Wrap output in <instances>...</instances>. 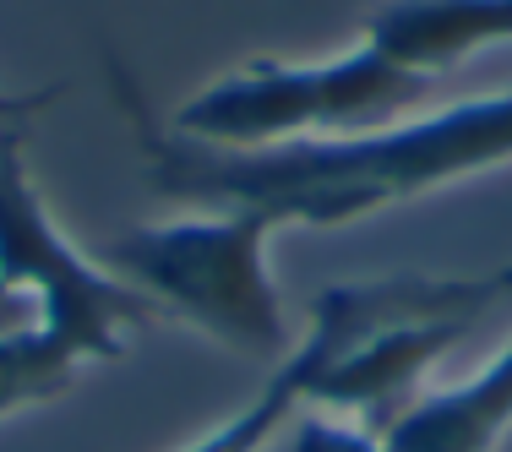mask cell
Instances as JSON below:
<instances>
[{
  "label": "cell",
  "mask_w": 512,
  "mask_h": 452,
  "mask_svg": "<svg viewBox=\"0 0 512 452\" xmlns=\"http://www.w3.org/2000/svg\"><path fill=\"white\" fill-rule=\"evenodd\" d=\"M273 235L278 224L256 207H202L164 224L120 229L104 246V267L213 344L251 360H284L295 333L273 284Z\"/></svg>",
  "instance_id": "2"
},
{
  "label": "cell",
  "mask_w": 512,
  "mask_h": 452,
  "mask_svg": "<svg viewBox=\"0 0 512 452\" xmlns=\"http://www.w3.org/2000/svg\"><path fill=\"white\" fill-rule=\"evenodd\" d=\"M431 82L360 39L327 60H246L158 115L169 131L207 148H278L393 126L431 99Z\"/></svg>",
  "instance_id": "3"
},
{
  "label": "cell",
  "mask_w": 512,
  "mask_h": 452,
  "mask_svg": "<svg viewBox=\"0 0 512 452\" xmlns=\"http://www.w3.org/2000/svg\"><path fill=\"white\" fill-rule=\"evenodd\" d=\"M365 39L425 77H442L458 60L512 44V0H382Z\"/></svg>",
  "instance_id": "7"
},
{
  "label": "cell",
  "mask_w": 512,
  "mask_h": 452,
  "mask_svg": "<svg viewBox=\"0 0 512 452\" xmlns=\"http://www.w3.org/2000/svg\"><path fill=\"white\" fill-rule=\"evenodd\" d=\"M485 278H491L496 300H502V295H512V262H507V267H496V273H485Z\"/></svg>",
  "instance_id": "12"
},
{
  "label": "cell",
  "mask_w": 512,
  "mask_h": 452,
  "mask_svg": "<svg viewBox=\"0 0 512 452\" xmlns=\"http://www.w3.org/2000/svg\"><path fill=\"white\" fill-rule=\"evenodd\" d=\"M262 452H387V442H382V431H371V425H360V420H344V414H327V409H306Z\"/></svg>",
  "instance_id": "10"
},
{
  "label": "cell",
  "mask_w": 512,
  "mask_h": 452,
  "mask_svg": "<svg viewBox=\"0 0 512 452\" xmlns=\"http://www.w3.org/2000/svg\"><path fill=\"white\" fill-rule=\"evenodd\" d=\"M77 371H82V360L71 349H60L44 327H11V333H0V420L71 393Z\"/></svg>",
  "instance_id": "9"
},
{
  "label": "cell",
  "mask_w": 512,
  "mask_h": 452,
  "mask_svg": "<svg viewBox=\"0 0 512 452\" xmlns=\"http://www.w3.org/2000/svg\"><path fill=\"white\" fill-rule=\"evenodd\" d=\"M60 99V88H39V93H11L0 88V142L11 137H28V126Z\"/></svg>",
  "instance_id": "11"
},
{
  "label": "cell",
  "mask_w": 512,
  "mask_h": 452,
  "mask_svg": "<svg viewBox=\"0 0 512 452\" xmlns=\"http://www.w3.org/2000/svg\"><path fill=\"white\" fill-rule=\"evenodd\" d=\"M469 316H404L376 322L338 354L316 382V409L360 420L371 431H393L414 403L425 398V376L447 349L469 333Z\"/></svg>",
  "instance_id": "6"
},
{
  "label": "cell",
  "mask_w": 512,
  "mask_h": 452,
  "mask_svg": "<svg viewBox=\"0 0 512 452\" xmlns=\"http://www.w3.org/2000/svg\"><path fill=\"white\" fill-rule=\"evenodd\" d=\"M131 71L109 60V88L131 120L148 186L191 207H256L278 229H333L404 207L425 191L512 164V88L458 99L355 137L278 142V148H207L164 126Z\"/></svg>",
  "instance_id": "1"
},
{
  "label": "cell",
  "mask_w": 512,
  "mask_h": 452,
  "mask_svg": "<svg viewBox=\"0 0 512 452\" xmlns=\"http://www.w3.org/2000/svg\"><path fill=\"white\" fill-rule=\"evenodd\" d=\"M0 289L33 305V327L88 360H120L153 305L115 278L104 262L82 256L50 218L44 191L28 169V137L0 142Z\"/></svg>",
  "instance_id": "4"
},
{
  "label": "cell",
  "mask_w": 512,
  "mask_h": 452,
  "mask_svg": "<svg viewBox=\"0 0 512 452\" xmlns=\"http://www.w3.org/2000/svg\"><path fill=\"white\" fill-rule=\"evenodd\" d=\"M491 305H496L491 278L398 273V278H365V284H327L322 295L311 300L306 338L278 360V371L267 376L262 393L180 452H262L306 409H316V382H322V371L355 344L365 327L404 322V316H469V322H480Z\"/></svg>",
  "instance_id": "5"
},
{
  "label": "cell",
  "mask_w": 512,
  "mask_h": 452,
  "mask_svg": "<svg viewBox=\"0 0 512 452\" xmlns=\"http://www.w3.org/2000/svg\"><path fill=\"white\" fill-rule=\"evenodd\" d=\"M512 431V338L458 387H431L393 431L387 452H502Z\"/></svg>",
  "instance_id": "8"
}]
</instances>
